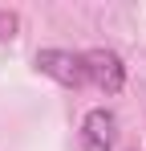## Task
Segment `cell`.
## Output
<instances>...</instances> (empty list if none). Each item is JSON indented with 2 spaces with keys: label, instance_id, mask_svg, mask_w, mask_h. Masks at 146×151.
Returning a JSON list of instances; mask_svg holds the SVG:
<instances>
[{
  "label": "cell",
  "instance_id": "3",
  "mask_svg": "<svg viewBox=\"0 0 146 151\" xmlns=\"http://www.w3.org/2000/svg\"><path fill=\"white\" fill-rule=\"evenodd\" d=\"M114 143H118V119H114V110H106V106L89 110L81 119V147L85 151H114Z\"/></svg>",
  "mask_w": 146,
  "mask_h": 151
},
{
  "label": "cell",
  "instance_id": "2",
  "mask_svg": "<svg viewBox=\"0 0 146 151\" xmlns=\"http://www.w3.org/2000/svg\"><path fill=\"white\" fill-rule=\"evenodd\" d=\"M81 57H85V82L97 86L101 94H118L126 86V65L114 49H85Z\"/></svg>",
  "mask_w": 146,
  "mask_h": 151
},
{
  "label": "cell",
  "instance_id": "1",
  "mask_svg": "<svg viewBox=\"0 0 146 151\" xmlns=\"http://www.w3.org/2000/svg\"><path fill=\"white\" fill-rule=\"evenodd\" d=\"M37 70L53 82H61V86H69V90H81V86H89L85 82V57L73 49H41L37 53Z\"/></svg>",
  "mask_w": 146,
  "mask_h": 151
}]
</instances>
